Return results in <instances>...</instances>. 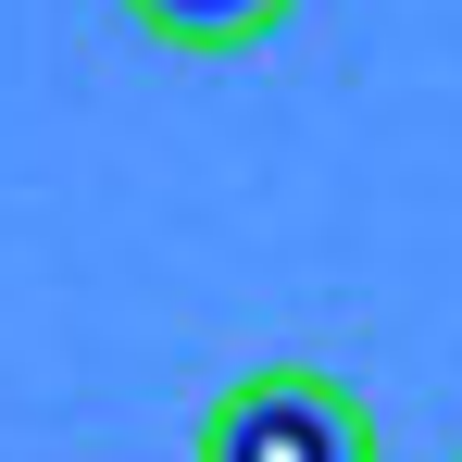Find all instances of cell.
I'll return each instance as SVG.
<instances>
[{
	"label": "cell",
	"instance_id": "cell-1",
	"mask_svg": "<svg viewBox=\"0 0 462 462\" xmlns=\"http://www.w3.org/2000/svg\"><path fill=\"white\" fill-rule=\"evenodd\" d=\"M200 462H375V412L312 363H263L200 412Z\"/></svg>",
	"mask_w": 462,
	"mask_h": 462
},
{
	"label": "cell",
	"instance_id": "cell-2",
	"mask_svg": "<svg viewBox=\"0 0 462 462\" xmlns=\"http://www.w3.org/2000/svg\"><path fill=\"white\" fill-rule=\"evenodd\" d=\"M288 13H300V0H125V25H138L151 51H188V63H237V51H263Z\"/></svg>",
	"mask_w": 462,
	"mask_h": 462
}]
</instances>
